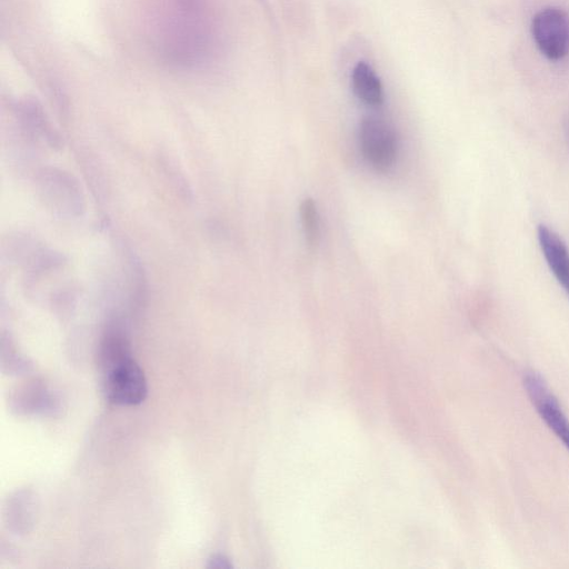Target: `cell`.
Wrapping results in <instances>:
<instances>
[{
    "label": "cell",
    "instance_id": "7",
    "mask_svg": "<svg viewBox=\"0 0 569 569\" xmlns=\"http://www.w3.org/2000/svg\"><path fill=\"white\" fill-rule=\"evenodd\" d=\"M355 94L368 106H380L383 100L382 87L379 78L366 62H359L351 76Z\"/></svg>",
    "mask_w": 569,
    "mask_h": 569
},
{
    "label": "cell",
    "instance_id": "3",
    "mask_svg": "<svg viewBox=\"0 0 569 569\" xmlns=\"http://www.w3.org/2000/svg\"><path fill=\"white\" fill-rule=\"evenodd\" d=\"M532 39L546 58L552 61L569 53V14L561 8L547 7L531 20Z\"/></svg>",
    "mask_w": 569,
    "mask_h": 569
},
{
    "label": "cell",
    "instance_id": "4",
    "mask_svg": "<svg viewBox=\"0 0 569 569\" xmlns=\"http://www.w3.org/2000/svg\"><path fill=\"white\" fill-rule=\"evenodd\" d=\"M359 143L365 159L377 170L386 171L397 157V138L383 120L367 117L359 126Z\"/></svg>",
    "mask_w": 569,
    "mask_h": 569
},
{
    "label": "cell",
    "instance_id": "2",
    "mask_svg": "<svg viewBox=\"0 0 569 569\" xmlns=\"http://www.w3.org/2000/svg\"><path fill=\"white\" fill-rule=\"evenodd\" d=\"M103 391L107 399L120 406L141 403L148 393V385L140 366L130 357L123 342L103 348Z\"/></svg>",
    "mask_w": 569,
    "mask_h": 569
},
{
    "label": "cell",
    "instance_id": "6",
    "mask_svg": "<svg viewBox=\"0 0 569 569\" xmlns=\"http://www.w3.org/2000/svg\"><path fill=\"white\" fill-rule=\"evenodd\" d=\"M537 234L549 269L569 297V250L565 241L546 224H539Z\"/></svg>",
    "mask_w": 569,
    "mask_h": 569
},
{
    "label": "cell",
    "instance_id": "9",
    "mask_svg": "<svg viewBox=\"0 0 569 569\" xmlns=\"http://www.w3.org/2000/svg\"><path fill=\"white\" fill-rule=\"evenodd\" d=\"M208 568H228L230 567L228 559H226L221 555L213 556L209 563L207 565Z\"/></svg>",
    "mask_w": 569,
    "mask_h": 569
},
{
    "label": "cell",
    "instance_id": "5",
    "mask_svg": "<svg viewBox=\"0 0 569 569\" xmlns=\"http://www.w3.org/2000/svg\"><path fill=\"white\" fill-rule=\"evenodd\" d=\"M523 386L538 413L569 451V421L543 379L533 371L523 376Z\"/></svg>",
    "mask_w": 569,
    "mask_h": 569
},
{
    "label": "cell",
    "instance_id": "1",
    "mask_svg": "<svg viewBox=\"0 0 569 569\" xmlns=\"http://www.w3.org/2000/svg\"><path fill=\"white\" fill-rule=\"evenodd\" d=\"M148 20L153 49L168 66L202 69L218 54L220 27L212 0H154Z\"/></svg>",
    "mask_w": 569,
    "mask_h": 569
},
{
    "label": "cell",
    "instance_id": "8",
    "mask_svg": "<svg viewBox=\"0 0 569 569\" xmlns=\"http://www.w3.org/2000/svg\"><path fill=\"white\" fill-rule=\"evenodd\" d=\"M300 217L306 241L309 247L313 248L319 242L320 222L317 206L312 199L307 198L302 201Z\"/></svg>",
    "mask_w": 569,
    "mask_h": 569
}]
</instances>
